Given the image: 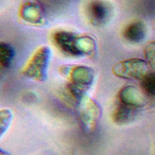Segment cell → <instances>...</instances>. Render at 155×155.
Listing matches in <instances>:
<instances>
[{"label": "cell", "instance_id": "6da1fadb", "mask_svg": "<svg viewBox=\"0 0 155 155\" xmlns=\"http://www.w3.org/2000/svg\"><path fill=\"white\" fill-rule=\"evenodd\" d=\"M53 40L62 53L71 56L91 55L96 48V42L91 37L77 35L65 30L56 31L53 35Z\"/></svg>", "mask_w": 155, "mask_h": 155}, {"label": "cell", "instance_id": "7a4b0ae2", "mask_svg": "<svg viewBox=\"0 0 155 155\" xmlns=\"http://www.w3.org/2000/svg\"><path fill=\"white\" fill-rule=\"evenodd\" d=\"M50 56L49 47L42 46L39 48L24 66L22 74L28 78L44 81L47 78Z\"/></svg>", "mask_w": 155, "mask_h": 155}, {"label": "cell", "instance_id": "3957f363", "mask_svg": "<svg viewBox=\"0 0 155 155\" xmlns=\"http://www.w3.org/2000/svg\"><path fill=\"white\" fill-rule=\"evenodd\" d=\"M148 67L145 60L134 58L118 62L113 66L112 71L122 79L141 80L149 73Z\"/></svg>", "mask_w": 155, "mask_h": 155}, {"label": "cell", "instance_id": "277c9868", "mask_svg": "<svg viewBox=\"0 0 155 155\" xmlns=\"http://www.w3.org/2000/svg\"><path fill=\"white\" fill-rule=\"evenodd\" d=\"M75 99L78 116L82 124L87 129L93 128L101 117V108L97 103L87 97L85 93Z\"/></svg>", "mask_w": 155, "mask_h": 155}, {"label": "cell", "instance_id": "5b68a950", "mask_svg": "<svg viewBox=\"0 0 155 155\" xmlns=\"http://www.w3.org/2000/svg\"><path fill=\"white\" fill-rule=\"evenodd\" d=\"M60 71L64 76L68 77L71 84L84 90L93 84L94 78L93 70L86 66L64 65Z\"/></svg>", "mask_w": 155, "mask_h": 155}, {"label": "cell", "instance_id": "8992f818", "mask_svg": "<svg viewBox=\"0 0 155 155\" xmlns=\"http://www.w3.org/2000/svg\"><path fill=\"white\" fill-rule=\"evenodd\" d=\"M19 14L24 21L34 25L43 24L45 21L44 8L37 0H24L20 6Z\"/></svg>", "mask_w": 155, "mask_h": 155}, {"label": "cell", "instance_id": "52a82bcc", "mask_svg": "<svg viewBox=\"0 0 155 155\" xmlns=\"http://www.w3.org/2000/svg\"><path fill=\"white\" fill-rule=\"evenodd\" d=\"M87 17L90 22L96 26H101L109 20L111 8L104 0H91L87 6Z\"/></svg>", "mask_w": 155, "mask_h": 155}, {"label": "cell", "instance_id": "ba28073f", "mask_svg": "<svg viewBox=\"0 0 155 155\" xmlns=\"http://www.w3.org/2000/svg\"><path fill=\"white\" fill-rule=\"evenodd\" d=\"M120 102L138 108L143 107L147 103L144 94L136 87L127 85L120 89L118 93Z\"/></svg>", "mask_w": 155, "mask_h": 155}, {"label": "cell", "instance_id": "9c48e42d", "mask_svg": "<svg viewBox=\"0 0 155 155\" xmlns=\"http://www.w3.org/2000/svg\"><path fill=\"white\" fill-rule=\"evenodd\" d=\"M147 33L145 25L141 21H134L128 24L124 29L123 36L128 42L139 43L142 42Z\"/></svg>", "mask_w": 155, "mask_h": 155}, {"label": "cell", "instance_id": "30bf717a", "mask_svg": "<svg viewBox=\"0 0 155 155\" xmlns=\"http://www.w3.org/2000/svg\"><path fill=\"white\" fill-rule=\"evenodd\" d=\"M136 108L119 102L113 112V119L118 125L127 124L133 120L136 116Z\"/></svg>", "mask_w": 155, "mask_h": 155}, {"label": "cell", "instance_id": "8fae6325", "mask_svg": "<svg viewBox=\"0 0 155 155\" xmlns=\"http://www.w3.org/2000/svg\"><path fill=\"white\" fill-rule=\"evenodd\" d=\"M15 57L13 47L7 43L1 42L0 44V63L4 68L10 66Z\"/></svg>", "mask_w": 155, "mask_h": 155}, {"label": "cell", "instance_id": "7c38bea8", "mask_svg": "<svg viewBox=\"0 0 155 155\" xmlns=\"http://www.w3.org/2000/svg\"><path fill=\"white\" fill-rule=\"evenodd\" d=\"M142 91L150 97H155V72L147 73L140 80Z\"/></svg>", "mask_w": 155, "mask_h": 155}, {"label": "cell", "instance_id": "4fadbf2b", "mask_svg": "<svg viewBox=\"0 0 155 155\" xmlns=\"http://www.w3.org/2000/svg\"><path fill=\"white\" fill-rule=\"evenodd\" d=\"M13 114L12 111L7 108H4L0 111V130L1 136H2L4 133L8 128L12 120Z\"/></svg>", "mask_w": 155, "mask_h": 155}, {"label": "cell", "instance_id": "5bb4252c", "mask_svg": "<svg viewBox=\"0 0 155 155\" xmlns=\"http://www.w3.org/2000/svg\"><path fill=\"white\" fill-rule=\"evenodd\" d=\"M143 53L148 66L155 71V41H151L146 45Z\"/></svg>", "mask_w": 155, "mask_h": 155}, {"label": "cell", "instance_id": "9a60e30c", "mask_svg": "<svg viewBox=\"0 0 155 155\" xmlns=\"http://www.w3.org/2000/svg\"><path fill=\"white\" fill-rule=\"evenodd\" d=\"M1 155H10V154L8 153H7V151L1 150Z\"/></svg>", "mask_w": 155, "mask_h": 155}]
</instances>
